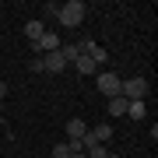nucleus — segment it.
I'll use <instances>...</instances> for the list:
<instances>
[{
	"label": "nucleus",
	"mask_w": 158,
	"mask_h": 158,
	"mask_svg": "<svg viewBox=\"0 0 158 158\" xmlns=\"http://www.w3.org/2000/svg\"><path fill=\"white\" fill-rule=\"evenodd\" d=\"M85 0H67V4H60V11H56V18H60V25L63 28H77L81 21H85Z\"/></svg>",
	"instance_id": "nucleus-1"
},
{
	"label": "nucleus",
	"mask_w": 158,
	"mask_h": 158,
	"mask_svg": "<svg viewBox=\"0 0 158 158\" xmlns=\"http://www.w3.org/2000/svg\"><path fill=\"white\" fill-rule=\"evenodd\" d=\"M119 95L127 102H144L148 98V81L144 77H127L123 85H119Z\"/></svg>",
	"instance_id": "nucleus-2"
},
{
	"label": "nucleus",
	"mask_w": 158,
	"mask_h": 158,
	"mask_svg": "<svg viewBox=\"0 0 158 158\" xmlns=\"http://www.w3.org/2000/svg\"><path fill=\"white\" fill-rule=\"evenodd\" d=\"M119 85H123V81H119V74H113V70H106V74L95 77V88L102 91V95H109V98L119 95Z\"/></svg>",
	"instance_id": "nucleus-3"
},
{
	"label": "nucleus",
	"mask_w": 158,
	"mask_h": 158,
	"mask_svg": "<svg viewBox=\"0 0 158 158\" xmlns=\"http://www.w3.org/2000/svg\"><path fill=\"white\" fill-rule=\"evenodd\" d=\"M42 70H46V74H60V70H67V60L60 56V49H56V53H42Z\"/></svg>",
	"instance_id": "nucleus-4"
},
{
	"label": "nucleus",
	"mask_w": 158,
	"mask_h": 158,
	"mask_svg": "<svg viewBox=\"0 0 158 158\" xmlns=\"http://www.w3.org/2000/svg\"><path fill=\"white\" fill-rule=\"evenodd\" d=\"M85 134H88V123H85V119H77V116L67 119V141H81Z\"/></svg>",
	"instance_id": "nucleus-5"
},
{
	"label": "nucleus",
	"mask_w": 158,
	"mask_h": 158,
	"mask_svg": "<svg viewBox=\"0 0 158 158\" xmlns=\"http://www.w3.org/2000/svg\"><path fill=\"white\" fill-rule=\"evenodd\" d=\"M60 56L67 60V67H70V63L81 56V46H77V42H60Z\"/></svg>",
	"instance_id": "nucleus-6"
},
{
	"label": "nucleus",
	"mask_w": 158,
	"mask_h": 158,
	"mask_svg": "<svg viewBox=\"0 0 158 158\" xmlns=\"http://www.w3.org/2000/svg\"><path fill=\"white\" fill-rule=\"evenodd\" d=\"M88 134H91V137H95V141H98V144H106V141H109V137H113V127H109V123H95V127H91V130H88Z\"/></svg>",
	"instance_id": "nucleus-7"
},
{
	"label": "nucleus",
	"mask_w": 158,
	"mask_h": 158,
	"mask_svg": "<svg viewBox=\"0 0 158 158\" xmlns=\"http://www.w3.org/2000/svg\"><path fill=\"white\" fill-rule=\"evenodd\" d=\"M70 67H74V70H77V74H85V77H91V74H95V63H91V60L85 56V53H81V56H77V60H74V63H70Z\"/></svg>",
	"instance_id": "nucleus-8"
},
{
	"label": "nucleus",
	"mask_w": 158,
	"mask_h": 158,
	"mask_svg": "<svg viewBox=\"0 0 158 158\" xmlns=\"http://www.w3.org/2000/svg\"><path fill=\"white\" fill-rule=\"evenodd\" d=\"M127 106H130V102H127L123 95L109 98V116H127Z\"/></svg>",
	"instance_id": "nucleus-9"
},
{
	"label": "nucleus",
	"mask_w": 158,
	"mask_h": 158,
	"mask_svg": "<svg viewBox=\"0 0 158 158\" xmlns=\"http://www.w3.org/2000/svg\"><path fill=\"white\" fill-rule=\"evenodd\" d=\"M25 35H28V42H39L42 35H46V28H42V21H28V25H25Z\"/></svg>",
	"instance_id": "nucleus-10"
},
{
	"label": "nucleus",
	"mask_w": 158,
	"mask_h": 158,
	"mask_svg": "<svg viewBox=\"0 0 158 158\" xmlns=\"http://www.w3.org/2000/svg\"><path fill=\"white\" fill-rule=\"evenodd\" d=\"M127 116H130V119H144V116H148L144 102H130V106H127Z\"/></svg>",
	"instance_id": "nucleus-11"
},
{
	"label": "nucleus",
	"mask_w": 158,
	"mask_h": 158,
	"mask_svg": "<svg viewBox=\"0 0 158 158\" xmlns=\"http://www.w3.org/2000/svg\"><path fill=\"white\" fill-rule=\"evenodd\" d=\"M70 151H67V141H63V144H56V148H53V158H67Z\"/></svg>",
	"instance_id": "nucleus-12"
},
{
	"label": "nucleus",
	"mask_w": 158,
	"mask_h": 158,
	"mask_svg": "<svg viewBox=\"0 0 158 158\" xmlns=\"http://www.w3.org/2000/svg\"><path fill=\"white\" fill-rule=\"evenodd\" d=\"M56 11H60V4H46V7H42L46 18H56Z\"/></svg>",
	"instance_id": "nucleus-13"
},
{
	"label": "nucleus",
	"mask_w": 158,
	"mask_h": 158,
	"mask_svg": "<svg viewBox=\"0 0 158 158\" xmlns=\"http://www.w3.org/2000/svg\"><path fill=\"white\" fill-rule=\"evenodd\" d=\"M4 95H7V85H4V81H0V102H4Z\"/></svg>",
	"instance_id": "nucleus-14"
},
{
	"label": "nucleus",
	"mask_w": 158,
	"mask_h": 158,
	"mask_svg": "<svg viewBox=\"0 0 158 158\" xmlns=\"http://www.w3.org/2000/svg\"><path fill=\"white\" fill-rule=\"evenodd\" d=\"M109 158H123V155H113V151H109Z\"/></svg>",
	"instance_id": "nucleus-15"
},
{
	"label": "nucleus",
	"mask_w": 158,
	"mask_h": 158,
	"mask_svg": "<svg viewBox=\"0 0 158 158\" xmlns=\"http://www.w3.org/2000/svg\"><path fill=\"white\" fill-rule=\"evenodd\" d=\"M0 113H4V102H0Z\"/></svg>",
	"instance_id": "nucleus-16"
}]
</instances>
